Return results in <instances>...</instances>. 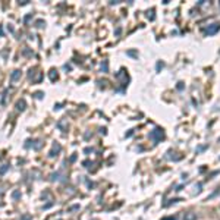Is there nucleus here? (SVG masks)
<instances>
[{
  "instance_id": "412c9836",
  "label": "nucleus",
  "mask_w": 220,
  "mask_h": 220,
  "mask_svg": "<svg viewBox=\"0 0 220 220\" xmlns=\"http://www.w3.org/2000/svg\"><path fill=\"white\" fill-rule=\"evenodd\" d=\"M30 18H31V15H27V16L24 18V22H28V21H30Z\"/></svg>"
},
{
  "instance_id": "4be33fe9",
  "label": "nucleus",
  "mask_w": 220,
  "mask_h": 220,
  "mask_svg": "<svg viewBox=\"0 0 220 220\" xmlns=\"http://www.w3.org/2000/svg\"><path fill=\"white\" fill-rule=\"evenodd\" d=\"M5 34H3V27H2V25H0V37H3Z\"/></svg>"
},
{
  "instance_id": "f3484780",
  "label": "nucleus",
  "mask_w": 220,
  "mask_h": 220,
  "mask_svg": "<svg viewBox=\"0 0 220 220\" xmlns=\"http://www.w3.org/2000/svg\"><path fill=\"white\" fill-rule=\"evenodd\" d=\"M24 54H25V56H28V54H32V51H31V50H27V48H25V50H24Z\"/></svg>"
},
{
  "instance_id": "aec40b11",
  "label": "nucleus",
  "mask_w": 220,
  "mask_h": 220,
  "mask_svg": "<svg viewBox=\"0 0 220 220\" xmlns=\"http://www.w3.org/2000/svg\"><path fill=\"white\" fill-rule=\"evenodd\" d=\"M163 220H178V217H176V216H173V217H166V219H163Z\"/></svg>"
},
{
  "instance_id": "1a4fd4ad",
  "label": "nucleus",
  "mask_w": 220,
  "mask_h": 220,
  "mask_svg": "<svg viewBox=\"0 0 220 220\" xmlns=\"http://www.w3.org/2000/svg\"><path fill=\"white\" fill-rule=\"evenodd\" d=\"M50 179L53 180H63V178H60V172H56V173H51V176H50Z\"/></svg>"
},
{
  "instance_id": "423d86ee",
  "label": "nucleus",
  "mask_w": 220,
  "mask_h": 220,
  "mask_svg": "<svg viewBox=\"0 0 220 220\" xmlns=\"http://www.w3.org/2000/svg\"><path fill=\"white\" fill-rule=\"evenodd\" d=\"M184 220H197V213H192V211H189V213H185V216H184Z\"/></svg>"
},
{
  "instance_id": "2eb2a0df",
  "label": "nucleus",
  "mask_w": 220,
  "mask_h": 220,
  "mask_svg": "<svg viewBox=\"0 0 220 220\" xmlns=\"http://www.w3.org/2000/svg\"><path fill=\"white\" fill-rule=\"evenodd\" d=\"M6 96H7V89H5L3 97H2V101H0V103H2V106H5V104H6Z\"/></svg>"
},
{
  "instance_id": "b1692460",
  "label": "nucleus",
  "mask_w": 220,
  "mask_h": 220,
  "mask_svg": "<svg viewBox=\"0 0 220 220\" xmlns=\"http://www.w3.org/2000/svg\"><path fill=\"white\" fill-rule=\"evenodd\" d=\"M60 107H62V104H56V106H54V110H59Z\"/></svg>"
},
{
  "instance_id": "9b49d317",
  "label": "nucleus",
  "mask_w": 220,
  "mask_h": 220,
  "mask_svg": "<svg viewBox=\"0 0 220 220\" xmlns=\"http://www.w3.org/2000/svg\"><path fill=\"white\" fill-rule=\"evenodd\" d=\"M7 170H9V164H2V167H0V176H3Z\"/></svg>"
},
{
  "instance_id": "f03ea898",
  "label": "nucleus",
  "mask_w": 220,
  "mask_h": 220,
  "mask_svg": "<svg viewBox=\"0 0 220 220\" xmlns=\"http://www.w3.org/2000/svg\"><path fill=\"white\" fill-rule=\"evenodd\" d=\"M60 150H62L60 144H59V142H54V144H53V148H51V150H50V153H48V157H51V159L56 157L57 154L60 153Z\"/></svg>"
},
{
  "instance_id": "ddd939ff",
  "label": "nucleus",
  "mask_w": 220,
  "mask_h": 220,
  "mask_svg": "<svg viewBox=\"0 0 220 220\" xmlns=\"http://www.w3.org/2000/svg\"><path fill=\"white\" fill-rule=\"evenodd\" d=\"M44 25H46V22H44L43 19H38V21L35 22V27H37V28H41V27H44Z\"/></svg>"
},
{
  "instance_id": "f8f14e48",
  "label": "nucleus",
  "mask_w": 220,
  "mask_h": 220,
  "mask_svg": "<svg viewBox=\"0 0 220 220\" xmlns=\"http://www.w3.org/2000/svg\"><path fill=\"white\" fill-rule=\"evenodd\" d=\"M12 198H13V200H18V198H21V191H13V192H12Z\"/></svg>"
},
{
  "instance_id": "0eeeda50",
  "label": "nucleus",
  "mask_w": 220,
  "mask_h": 220,
  "mask_svg": "<svg viewBox=\"0 0 220 220\" xmlns=\"http://www.w3.org/2000/svg\"><path fill=\"white\" fill-rule=\"evenodd\" d=\"M48 76H50V79H51V81H57V78H59V75H57V71L51 69V71L48 72Z\"/></svg>"
},
{
  "instance_id": "a211bd4d",
  "label": "nucleus",
  "mask_w": 220,
  "mask_h": 220,
  "mask_svg": "<svg viewBox=\"0 0 220 220\" xmlns=\"http://www.w3.org/2000/svg\"><path fill=\"white\" fill-rule=\"evenodd\" d=\"M22 220H31V216L30 214H25V216H22Z\"/></svg>"
},
{
  "instance_id": "393cba45",
  "label": "nucleus",
  "mask_w": 220,
  "mask_h": 220,
  "mask_svg": "<svg viewBox=\"0 0 220 220\" xmlns=\"http://www.w3.org/2000/svg\"><path fill=\"white\" fill-rule=\"evenodd\" d=\"M2 194H3V189H2V188H0V195H2Z\"/></svg>"
},
{
  "instance_id": "39448f33",
  "label": "nucleus",
  "mask_w": 220,
  "mask_h": 220,
  "mask_svg": "<svg viewBox=\"0 0 220 220\" xmlns=\"http://www.w3.org/2000/svg\"><path fill=\"white\" fill-rule=\"evenodd\" d=\"M16 109L19 110V112H24L25 109H27V103H25V100L22 98V100H19L18 103H16Z\"/></svg>"
},
{
  "instance_id": "6ab92c4d",
  "label": "nucleus",
  "mask_w": 220,
  "mask_h": 220,
  "mask_svg": "<svg viewBox=\"0 0 220 220\" xmlns=\"http://www.w3.org/2000/svg\"><path fill=\"white\" fill-rule=\"evenodd\" d=\"M93 151H94V150H93V148H89V147L84 150V153H85V154H88V153H93Z\"/></svg>"
},
{
  "instance_id": "4468645a",
  "label": "nucleus",
  "mask_w": 220,
  "mask_h": 220,
  "mask_svg": "<svg viewBox=\"0 0 220 220\" xmlns=\"http://www.w3.org/2000/svg\"><path fill=\"white\" fill-rule=\"evenodd\" d=\"M107 68H109V63L104 60V63H101V71L103 72H107Z\"/></svg>"
},
{
  "instance_id": "dca6fc26",
  "label": "nucleus",
  "mask_w": 220,
  "mask_h": 220,
  "mask_svg": "<svg viewBox=\"0 0 220 220\" xmlns=\"http://www.w3.org/2000/svg\"><path fill=\"white\" fill-rule=\"evenodd\" d=\"M34 97L40 100V98H43V97H44V93H41V91H37V93L34 94Z\"/></svg>"
},
{
  "instance_id": "f257e3e1",
  "label": "nucleus",
  "mask_w": 220,
  "mask_h": 220,
  "mask_svg": "<svg viewBox=\"0 0 220 220\" xmlns=\"http://www.w3.org/2000/svg\"><path fill=\"white\" fill-rule=\"evenodd\" d=\"M150 138H151L154 142H159V141H161V139L164 138V132H163V129L156 128V129H154V131L150 134Z\"/></svg>"
},
{
  "instance_id": "7ed1b4c3",
  "label": "nucleus",
  "mask_w": 220,
  "mask_h": 220,
  "mask_svg": "<svg viewBox=\"0 0 220 220\" xmlns=\"http://www.w3.org/2000/svg\"><path fill=\"white\" fill-rule=\"evenodd\" d=\"M219 30H220V25H219V24H211L210 27L207 28V31H205V32L209 34V35H213V34H216Z\"/></svg>"
},
{
  "instance_id": "20e7f679",
  "label": "nucleus",
  "mask_w": 220,
  "mask_h": 220,
  "mask_svg": "<svg viewBox=\"0 0 220 220\" xmlns=\"http://www.w3.org/2000/svg\"><path fill=\"white\" fill-rule=\"evenodd\" d=\"M19 78H21V71L16 69V71L12 72V75H10V82H16Z\"/></svg>"
},
{
  "instance_id": "6e6552de",
  "label": "nucleus",
  "mask_w": 220,
  "mask_h": 220,
  "mask_svg": "<svg viewBox=\"0 0 220 220\" xmlns=\"http://www.w3.org/2000/svg\"><path fill=\"white\" fill-rule=\"evenodd\" d=\"M41 147H43V141H41V139L32 141V148H34V150H40Z\"/></svg>"
},
{
  "instance_id": "5701e85b",
  "label": "nucleus",
  "mask_w": 220,
  "mask_h": 220,
  "mask_svg": "<svg viewBox=\"0 0 220 220\" xmlns=\"http://www.w3.org/2000/svg\"><path fill=\"white\" fill-rule=\"evenodd\" d=\"M28 3V0H21V2H19V5H27Z\"/></svg>"
},
{
  "instance_id": "9d476101",
  "label": "nucleus",
  "mask_w": 220,
  "mask_h": 220,
  "mask_svg": "<svg viewBox=\"0 0 220 220\" xmlns=\"http://www.w3.org/2000/svg\"><path fill=\"white\" fill-rule=\"evenodd\" d=\"M57 128L62 129L63 132H66V131H68V126L65 125V120H59V122H57Z\"/></svg>"
}]
</instances>
